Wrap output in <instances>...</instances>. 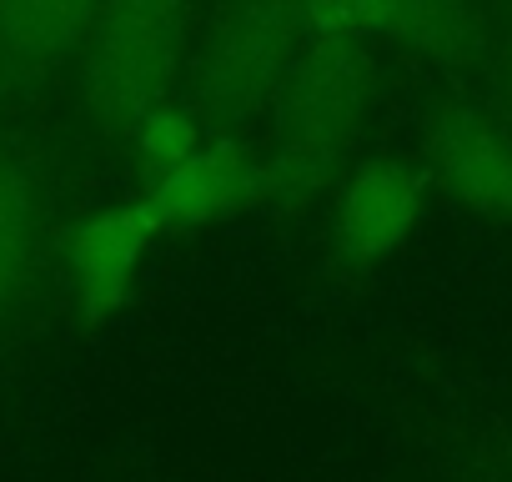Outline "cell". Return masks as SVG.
Instances as JSON below:
<instances>
[{
    "mask_svg": "<svg viewBox=\"0 0 512 482\" xmlns=\"http://www.w3.org/2000/svg\"><path fill=\"white\" fill-rule=\"evenodd\" d=\"M377 101L372 46L312 36L287 86L272 101V146L262 151V206L302 211L327 196L357 161Z\"/></svg>",
    "mask_w": 512,
    "mask_h": 482,
    "instance_id": "6da1fadb",
    "label": "cell"
},
{
    "mask_svg": "<svg viewBox=\"0 0 512 482\" xmlns=\"http://www.w3.org/2000/svg\"><path fill=\"white\" fill-rule=\"evenodd\" d=\"M312 36V0H221L191 56V111L216 131L256 121Z\"/></svg>",
    "mask_w": 512,
    "mask_h": 482,
    "instance_id": "7a4b0ae2",
    "label": "cell"
},
{
    "mask_svg": "<svg viewBox=\"0 0 512 482\" xmlns=\"http://www.w3.org/2000/svg\"><path fill=\"white\" fill-rule=\"evenodd\" d=\"M191 36V0H101V11L76 51V86L86 111L106 131H131V121L166 101Z\"/></svg>",
    "mask_w": 512,
    "mask_h": 482,
    "instance_id": "3957f363",
    "label": "cell"
},
{
    "mask_svg": "<svg viewBox=\"0 0 512 482\" xmlns=\"http://www.w3.org/2000/svg\"><path fill=\"white\" fill-rule=\"evenodd\" d=\"M422 161L462 211L512 226V126L492 106H437L422 131Z\"/></svg>",
    "mask_w": 512,
    "mask_h": 482,
    "instance_id": "277c9868",
    "label": "cell"
},
{
    "mask_svg": "<svg viewBox=\"0 0 512 482\" xmlns=\"http://www.w3.org/2000/svg\"><path fill=\"white\" fill-rule=\"evenodd\" d=\"M141 206L161 231H196L262 206V156H251L231 131L206 136L171 166L146 171Z\"/></svg>",
    "mask_w": 512,
    "mask_h": 482,
    "instance_id": "5b68a950",
    "label": "cell"
},
{
    "mask_svg": "<svg viewBox=\"0 0 512 482\" xmlns=\"http://www.w3.org/2000/svg\"><path fill=\"white\" fill-rule=\"evenodd\" d=\"M422 211L427 171L392 156H362L332 186V247L357 267L387 262L417 236Z\"/></svg>",
    "mask_w": 512,
    "mask_h": 482,
    "instance_id": "8992f818",
    "label": "cell"
},
{
    "mask_svg": "<svg viewBox=\"0 0 512 482\" xmlns=\"http://www.w3.org/2000/svg\"><path fill=\"white\" fill-rule=\"evenodd\" d=\"M161 236L166 231L151 221L141 196L121 201V206H101V211H91L71 226V236H66V287H71L76 312L91 327L111 322L131 302L136 277H141V267L156 252Z\"/></svg>",
    "mask_w": 512,
    "mask_h": 482,
    "instance_id": "52a82bcc",
    "label": "cell"
},
{
    "mask_svg": "<svg viewBox=\"0 0 512 482\" xmlns=\"http://www.w3.org/2000/svg\"><path fill=\"white\" fill-rule=\"evenodd\" d=\"M101 0H0V86L76 61Z\"/></svg>",
    "mask_w": 512,
    "mask_h": 482,
    "instance_id": "ba28073f",
    "label": "cell"
},
{
    "mask_svg": "<svg viewBox=\"0 0 512 482\" xmlns=\"http://www.w3.org/2000/svg\"><path fill=\"white\" fill-rule=\"evenodd\" d=\"M382 46L432 66H482L492 46L487 0H382Z\"/></svg>",
    "mask_w": 512,
    "mask_h": 482,
    "instance_id": "9c48e42d",
    "label": "cell"
},
{
    "mask_svg": "<svg viewBox=\"0 0 512 482\" xmlns=\"http://www.w3.org/2000/svg\"><path fill=\"white\" fill-rule=\"evenodd\" d=\"M41 252V181L16 141H0V312L31 287Z\"/></svg>",
    "mask_w": 512,
    "mask_h": 482,
    "instance_id": "30bf717a",
    "label": "cell"
},
{
    "mask_svg": "<svg viewBox=\"0 0 512 482\" xmlns=\"http://www.w3.org/2000/svg\"><path fill=\"white\" fill-rule=\"evenodd\" d=\"M131 146H136V156H141V166L146 171H156V166H171V161H181L186 151H196L201 141H206V121L191 111V101H176V96H166V101H156V106H146L136 121H131Z\"/></svg>",
    "mask_w": 512,
    "mask_h": 482,
    "instance_id": "8fae6325",
    "label": "cell"
},
{
    "mask_svg": "<svg viewBox=\"0 0 512 482\" xmlns=\"http://www.w3.org/2000/svg\"><path fill=\"white\" fill-rule=\"evenodd\" d=\"M482 76H487V101L492 111L512 126V26L492 31V46L482 56Z\"/></svg>",
    "mask_w": 512,
    "mask_h": 482,
    "instance_id": "7c38bea8",
    "label": "cell"
},
{
    "mask_svg": "<svg viewBox=\"0 0 512 482\" xmlns=\"http://www.w3.org/2000/svg\"><path fill=\"white\" fill-rule=\"evenodd\" d=\"M497 477L502 482H512V427L502 432V442H497Z\"/></svg>",
    "mask_w": 512,
    "mask_h": 482,
    "instance_id": "4fadbf2b",
    "label": "cell"
},
{
    "mask_svg": "<svg viewBox=\"0 0 512 482\" xmlns=\"http://www.w3.org/2000/svg\"><path fill=\"white\" fill-rule=\"evenodd\" d=\"M487 11L502 16V26H512V0H487Z\"/></svg>",
    "mask_w": 512,
    "mask_h": 482,
    "instance_id": "5bb4252c",
    "label": "cell"
}]
</instances>
